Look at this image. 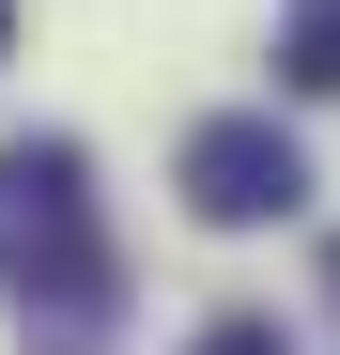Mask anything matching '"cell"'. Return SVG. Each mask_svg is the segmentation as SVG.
I'll return each instance as SVG.
<instances>
[{"instance_id": "6da1fadb", "label": "cell", "mask_w": 340, "mask_h": 355, "mask_svg": "<svg viewBox=\"0 0 340 355\" xmlns=\"http://www.w3.org/2000/svg\"><path fill=\"white\" fill-rule=\"evenodd\" d=\"M0 293L46 309V355H93L108 340V232H93V155L78 139H16L0 155Z\"/></svg>"}, {"instance_id": "277c9868", "label": "cell", "mask_w": 340, "mask_h": 355, "mask_svg": "<svg viewBox=\"0 0 340 355\" xmlns=\"http://www.w3.org/2000/svg\"><path fill=\"white\" fill-rule=\"evenodd\" d=\"M186 355H294V340H278V324H263V309H216V324H201V340H186Z\"/></svg>"}, {"instance_id": "3957f363", "label": "cell", "mask_w": 340, "mask_h": 355, "mask_svg": "<svg viewBox=\"0 0 340 355\" xmlns=\"http://www.w3.org/2000/svg\"><path fill=\"white\" fill-rule=\"evenodd\" d=\"M294 93H340V0H294V46H278Z\"/></svg>"}, {"instance_id": "8992f818", "label": "cell", "mask_w": 340, "mask_h": 355, "mask_svg": "<svg viewBox=\"0 0 340 355\" xmlns=\"http://www.w3.org/2000/svg\"><path fill=\"white\" fill-rule=\"evenodd\" d=\"M325 278H340V248H325Z\"/></svg>"}, {"instance_id": "7a4b0ae2", "label": "cell", "mask_w": 340, "mask_h": 355, "mask_svg": "<svg viewBox=\"0 0 340 355\" xmlns=\"http://www.w3.org/2000/svg\"><path fill=\"white\" fill-rule=\"evenodd\" d=\"M309 201V155L278 108H216V124H186V216L201 232H263V216H294Z\"/></svg>"}, {"instance_id": "5b68a950", "label": "cell", "mask_w": 340, "mask_h": 355, "mask_svg": "<svg viewBox=\"0 0 340 355\" xmlns=\"http://www.w3.org/2000/svg\"><path fill=\"white\" fill-rule=\"evenodd\" d=\"M0 46H16V0H0Z\"/></svg>"}]
</instances>
